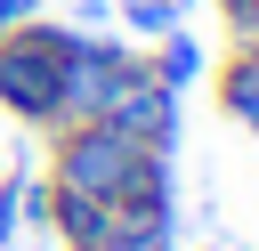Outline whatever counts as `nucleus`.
Wrapping results in <instances>:
<instances>
[{
	"label": "nucleus",
	"mask_w": 259,
	"mask_h": 251,
	"mask_svg": "<svg viewBox=\"0 0 259 251\" xmlns=\"http://www.w3.org/2000/svg\"><path fill=\"white\" fill-rule=\"evenodd\" d=\"M227 8V32L235 40H259V0H219Z\"/></svg>",
	"instance_id": "9"
},
{
	"label": "nucleus",
	"mask_w": 259,
	"mask_h": 251,
	"mask_svg": "<svg viewBox=\"0 0 259 251\" xmlns=\"http://www.w3.org/2000/svg\"><path fill=\"white\" fill-rule=\"evenodd\" d=\"M251 49H259V40H251Z\"/></svg>",
	"instance_id": "13"
},
{
	"label": "nucleus",
	"mask_w": 259,
	"mask_h": 251,
	"mask_svg": "<svg viewBox=\"0 0 259 251\" xmlns=\"http://www.w3.org/2000/svg\"><path fill=\"white\" fill-rule=\"evenodd\" d=\"M138 154L146 146H130L113 121H65L57 146H49V186H73V194H105L113 202Z\"/></svg>",
	"instance_id": "2"
},
{
	"label": "nucleus",
	"mask_w": 259,
	"mask_h": 251,
	"mask_svg": "<svg viewBox=\"0 0 259 251\" xmlns=\"http://www.w3.org/2000/svg\"><path fill=\"white\" fill-rule=\"evenodd\" d=\"M97 121H113V130H121L130 146L178 154V89H170V81H154V65H146V73H130V81L113 89V105H105Z\"/></svg>",
	"instance_id": "4"
},
{
	"label": "nucleus",
	"mask_w": 259,
	"mask_h": 251,
	"mask_svg": "<svg viewBox=\"0 0 259 251\" xmlns=\"http://www.w3.org/2000/svg\"><path fill=\"white\" fill-rule=\"evenodd\" d=\"M73 16H81V32H97V24H105V16H113V0H81V8H73Z\"/></svg>",
	"instance_id": "10"
},
{
	"label": "nucleus",
	"mask_w": 259,
	"mask_h": 251,
	"mask_svg": "<svg viewBox=\"0 0 259 251\" xmlns=\"http://www.w3.org/2000/svg\"><path fill=\"white\" fill-rule=\"evenodd\" d=\"M146 65H154V81L186 89V81H202V65H210V57H202V40H194L186 24H170V32H162V49H154Z\"/></svg>",
	"instance_id": "6"
},
{
	"label": "nucleus",
	"mask_w": 259,
	"mask_h": 251,
	"mask_svg": "<svg viewBox=\"0 0 259 251\" xmlns=\"http://www.w3.org/2000/svg\"><path fill=\"white\" fill-rule=\"evenodd\" d=\"M130 73H146V49H130V40H105V32H81V40H73V57H65L57 130H65V121H97Z\"/></svg>",
	"instance_id": "3"
},
{
	"label": "nucleus",
	"mask_w": 259,
	"mask_h": 251,
	"mask_svg": "<svg viewBox=\"0 0 259 251\" xmlns=\"http://www.w3.org/2000/svg\"><path fill=\"white\" fill-rule=\"evenodd\" d=\"M16 227H24V202H16V178H0V251L16 243Z\"/></svg>",
	"instance_id": "8"
},
{
	"label": "nucleus",
	"mask_w": 259,
	"mask_h": 251,
	"mask_svg": "<svg viewBox=\"0 0 259 251\" xmlns=\"http://www.w3.org/2000/svg\"><path fill=\"white\" fill-rule=\"evenodd\" d=\"M146 251H170V235H162V243H146Z\"/></svg>",
	"instance_id": "12"
},
{
	"label": "nucleus",
	"mask_w": 259,
	"mask_h": 251,
	"mask_svg": "<svg viewBox=\"0 0 259 251\" xmlns=\"http://www.w3.org/2000/svg\"><path fill=\"white\" fill-rule=\"evenodd\" d=\"M113 8H121V32H138V40H162L170 24H186L178 0H113Z\"/></svg>",
	"instance_id": "7"
},
{
	"label": "nucleus",
	"mask_w": 259,
	"mask_h": 251,
	"mask_svg": "<svg viewBox=\"0 0 259 251\" xmlns=\"http://www.w3.org/2000/svg\"><path fill=\"white\" fill-rule=\"evenodd\" d=\"M81 24H49V16H24L0 32V113L32 121V130H57V89H65V57H73Z\"/></svg>",
	"instance_id": "1"
},
{
	"label": "nucleus",
	"mask_w": 259,
	"mask_h": 251,
	"mask_svg": "<svg viewBox=\"0 0 259 251\" xmlns=\"http://www.w3.org/2000/svg\"><path fill=\"white\" fill-rule=\"evenodd\" d=\"M219 105H227L235 130L259 138V49H251V40H235V57L219 65Z\"/></svg>",
	"instance_id": "5"
},
{
	"label": "nucleus",
	"mask_w": 259,
	"mask_h": 251,
	"mask_svg": "<svg viewBox=\"0 0 259 251\" xmlns=\"http://www.w3.org/2000/svg\"><path fill=\"white\" fill-rule=\"evenodd\" d=\"M24 16H40V0H0V32H8V24H24Z\"/></svg>",
	"instance_id": "11"
}]
</instances>
